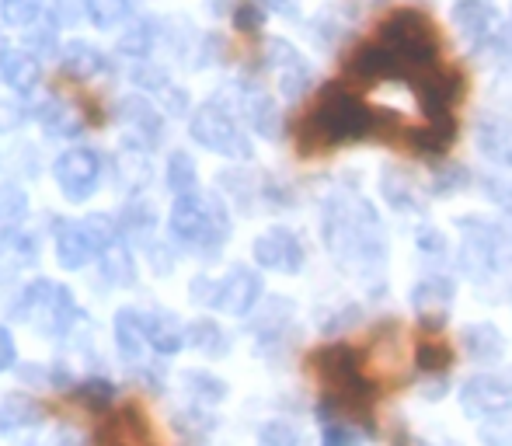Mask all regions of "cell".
I'll use <instances>...</instances> for the list:
<instances>
[{"mask_svg":"<svg viewBox=\"0 0 512 446\" xmlns=\"http://www.w3.org/2000/svg\"><path fill=\"white\" fill-rule=\"evenodd\" d=\"M464 349L478 363H499L506 356V338L495 325H467L464 328Z\"/></svg>","mask_w":512,"mask_h":446,"instance_id":"cell-20","label":"cell"},{"mask_svg":"<svg viewBox=\"0 0 512 446\" xmlns=\"http://www.w3.org/2000/svg\"><path fill=\"white\" fill-rule=\"evenodd\" d=\"M495 84H499V88H495V95H499L502 102H506L509 109H512V70H509V74H502V77H499V81H495Z\"/></svg>","mask_w":512,"mask_h":446,"instance_id":"cell-42","label":"cell"},{"mask_svg":"<svg viewBox=\"0 0 512 446\" xmlns=\"http://www.w3.org/2000/svg\"><path fill=\"white\" fill-rule=\"evenodd\" d=\"M32 244L21 234H7L0 241V272H21V265L32 262Z\"/></svg>","mask_w":512,"mask_h":446,"instance_id":"cell-25","label":"cell"},{"mask_svg":"<svg viewBox=\"0 0 512 446\" xmlns=\"http://www.w3.org/2000/svg\"><path fill=\"white\" fill-rule=\"evenodd\" d=\"M74 394H77V401H81V405L91 408V412H102L108 401L115 398V387L108 384V380H88V384H81Z\"/></svg>","mask_w":512,"mask_h":446,"instance_id":"cell-30","label":"cell"},{"mask_svg":"<svg viewBox=\"0 0 512 446\" xmlns=\"http://www.w3.org/2000/svg\"><path fill=\"white\" fill-rule=\"evenodd\" d=\"M304 244L293 230L286 227H272L265 230L262 237L255 241V262L262 269H272V272H300L304 269Z\"/></svg>","mask_w":512,"mask_h":446,"instance_id":"cell-9","label":"cell"},{"mask_svg":"<svg viewBox=\"0 0 512 446\" xmlns=\"http://www.w3.org/2000/svg\"><path fill=\"white\" fill-rule=\"evenodd\" d=\"M227 7V0H213V11H223Z\"/></svg>","mask_w":512,"mask_h":446,"instance_id":"cell-45","label":"cell"},{"mask_svg":"<svg viewBox=\"0 0 512 446\" xmlns=\"http://www.w3.org/2000/svg\"><path fill=\"white\" fill-rule=\"evenodd\" d=\"M485 440H488V443H502V446H509V443H512V419H509V415L495 419V426H488V429H485Z\"/></svg>","mask_w":512,"mask_h":446,"instance_id":"cell-39","label":"cell"},{"mask_svg":"<svg viewBox=\"0 0 512 446\" xmlns=\"http://www.w3.org/2000/svg\"><path fill=\"white\" fill-rule=\"evenodd\" d=\"M272 63H276V77H279V88H283V95L290 98V102H297L300 95L310 88V81H314V74H310L307 60L297 53V49L290 46V42H272Z\"/></svg>","mask_w":512,"mask_h":446,"instance_id":"cell-14","label":"cell"},{"mask_svg":"<svg viewBox=\"0 0 512 446\" xmlns=\"http://www.w3.org/2000/svg\"><path fill=\"white\" fill-rule=\"evenodd\" d=\"M244 115H248L251 129H255L258 136H265V140H276L279 129H283V115H279V105L272 102L269 95H251L248 102H244Z\"/></svg>","mask_w":512,"mask_h":446,"instance_id":"cell-21","label":"cell"},{"mask_svg":"<svg viewBox=\"0 0 512 446\" xmlns=\"http://www.w3.org/2000/svg\"><path fill=\"white\" fill-rule=\"evenodd\" d=\"M380 192H384V199L394 206V210H401V213L422 210V199H418L415 185H411L398 168H387L384 171V178H380Z\"/></svg>","mask_w":512,"mask_h":446,"instance_id":"cell-22","label":"cell"},{"mask_svg":"<svg viewBox=\"0 0 512 446\" xmlns=\"http://www.w3.org/2000/svg\"><path fill=\"white\" fill-rule=\"evenodd\" d=\"M102 272L105 279H112L115 286H129L136 279V265H133V255L122 248L119 241L108 244L105 248V262H102Z\"/></svg>","mask_w":512,"mask_h":446,"instance_id":"cell-23","label":"cell"},{"mask_svg":"<svg viewBox=\"0 0 512 446\" xmlns=\"http://www.w3.org/2000/svg\"><path fill=\"white\" fill-rule=\"evenodd\" d=\"M471 185V171L460 168V164H453V168H439L436 182H432V192L436 196H450V192H460Z\"/></svg>","mask_w":512,"mask_h":446,"instance_id":"cell-32","label":"cell"},{"mask_svg":"<svg viewBox=\"0 0 512 446\" xmlns=\"http://www.w3.org/2000/svg\"><path fill=\"white\" fill-rule=\"evenodd\" d=\"M453 136H457V119H453L450 112H446V115H432V119H425V126L405 129L408 147L415 150V154H429V157L443 154V150L453 143Z\"/></svg>","mask_w":512,"mask_h":446,"instance_id":"cell-16","label":"cell"},{"mask_svg":"<svg viewBox=\"0 0 512 446\" xmlns=\"http://www.w3.org/2000/svg\"><path fill=\"white\" fill-rule=\"evenodd\" d=\"M18 318L35 325L42 335H60L63 328L74 321V304H70V293L63 290V286L35 283V286H28L25 300H21Z\"/></svg>","mask_w":512,"mask_h":446,"instance_id":"cell-6","label":"cell"},{"mask_svg":"<svg viewBox=\"0 0 512 446\" xmlns=\"http://www.w3.org/2000/svg\"><path fill=\"white\" fill-rule=\"evenodd\" d=\"M398 136H405V126H401L398 115L387 109H370L352 84L335 81L317 95L314 109L300 122L297 150L304 157H314L331 147H342V143L398 140Z\"/></svg>","mask_w":512,"mask_h":446,"instance_id":"cell-1","label":"cell"},{"mask_svg":"<svg viewBox=\"0 0 512 446\" xmlns=\"http://www.w3.org/2000/svg\"><path fill=\"white\" fill-rule=\"evenodd\" d=\"M450 21L457 28V39L478 53H502V39H506V25H502V14L492 0H457L450 11Z\"/></svg>","mask_w":512,"mask_h":446,"instance_id":"cell-4","label":"cell"},{"mask_svg":"<svg viewBox=\"0 0 512 446\" xmlns=\"http://www.w3.org/2000/svg\"><path fill=\"white\" fill-rule=\"evenodd\" d=\"M42 122H46V129H53V133H74L77 129V115L56 102L42 109Z\"/></svg>","mask_w":512,"mask_h":446,"instance_id":"cell-35","label":"cell"},{"mask_svg":"<svg viewBox=\"0 0 512 446\" xmlns=\"http://www.w3.org/2000/svg\"><path fill=\"white\" fill-rule=\"evenodd\" d=\"M11 363H14V338L7 335L4 325H0V373L11 370Z\"/></svg>","mask_w":512,"mask_h":446,"instance_id":"cell-40","label":"cell"},{"mask_svg":"<svg viewBox=\"0 0 512 446\" xmlns=\"http://www.w3.org/2000/svg\"><path fill=\"white\" fill-rule=\"evenodd\" d=\"M21 122V112L14 109V105H4L0 102V133H4V129H14Z\"/></svg>","mask_w":512,"mask_h":446,"instance_id":"cell-41","label":"cell"},{"mask_svg":"<svg viewBox=\"0 0 512 446\" xmlns=\"http://www.w3.org/2000/svg\"><path fill=\"white\" fill-rule=\"evenodd\" d=\"M258 297H262V279H258V272L244 269V265H234V269L227 272V279L216 286L213 304L220 307V311L241 318V314H248L251 307L258 304Z\"/></svg>","mask_w":512,"mask_h":446,"instance_id":"cell-10","label":"cell"},{"mask_svg":"<svg viewBox=\"0 0 512 446\" xmlns=\"http://www.w3.org/2000/svg\"><path fill=\"white\" fill-rule=\"evenodd\" d=\"M84 11L98 28H112L129 18V0H84Z\"/></svg>","mask_w":512,"mask_h":446,"instance_id":"cell-27","label":"cell"},{"mask_svg":"<svg viewBox=\"0 0 512 446\" xmlns=\"http://www.w3.org/2000/svg\"><path fill=\"white\" fill-rule=\"evenodd\" d=\"M189 129L206 150H213V154L237 157V161L251 157V143L244 140V133L237 129V122L230 119L223 109H216V105H203V109L192 115Z\"/></svg>","mask_w":512,"mask_h":446,"instance_id":"cell-7","label":"cell"},{"mask_svg":"<svg viewBox=\"0 0 512 446\" xmlns=\"http://www.w3.org/2000/svg\"><path fill=\"white\" fill-rule=\"evenodd\" d=\"M460 408L471 419L495 422L512 412V377L509 373H474L460 387Z\"/></svg>","mask_w":512,"mask_h":446,"instance_id":"cell-5","label":"cell"},{"mask_svg":"<svg viewBox=\"0 0 512 446\" xmlns=\"http://www.w3.org/2000/svg\"><path fill=\"white\" fill-rule=\"evenodd\" d=\"M258 446H300V433L286 419H276L258 433Z\"/></svg>","mask_w":512,"mask_h":446,"instance_id":"cell-31","label":"cell"},{"mask_svg":"<svg viewBox=\"0 0 512 446\" xmlns=\"http://www.w3.org/2000/svg\"><path fill=\"white\" fill-rule=\"evenodd\" d=\"M53 178L63 189V196L81 203V199H88L91 192L98 189V182H102V157L88 147H74L63 157H56Z\"/></svg>","mask_w":512,"mask_h":446,"instance_id":"cell-8","label":"cell"},{"mask_svg":"<svg viewBox=\"0 0 512 446\" xmlns=\"http://www.w3.org/2000/svg\"><path fill=\"white\" fill-rule=\"evenodd\" d=\"M502 53H512V11H509V25H506V39H502Z\"/></svg>","mask_w":512,"mask_h":446,"instance_id":"cell-44","label":"cell"},{"mask_svg":"<svg viewBox=\"0 0 512 446\" xmlns=\"http://www.w3.org/2000/svg\"><path fill=\"white\" fill-rule=\"evenodd\" d=\"M321 443H324V446H359V433L352 429V422H345V419H328V422H324Z\"/></svg>","mask_w":512,"mask_h":446,"instance_id":"cell-34","label":"cell"},{"mask_svg":"<svg viewBox=\"0 0 512 446\" xmlns=\"http://www.w3.org/2000/svg\"><path fill=\"white\" fill-rule=\"evenodd\" d=\"M262 11H279V14H293V0H255Z\"/></svg>","mask_w":512,"mask_h":446,"instance_id":"cell-43","label":"cell"},{"mask_svg":"<svg viewBox=\"0 0 512 446\" xmlns=\"http://www.w3.org/2000/svg\"><path fill=\"white\" fill-rule=\"evenodd\" d=\"M102 67H105V60H102V53H98V49L84 46V42H77V46L67 49V70H70V74L91 77L95 70H102Z\"/></svg>","mask_w":512,"mask_h":446,"instance_id":"cell-29","label":"cell"},{"mask_svg":"<svg viewBox=\"0 0 512 446\" xmlns=\"http://www.w3.org/2000/svg\"><path fill=\"white\" fill-rule=\"evenodd\" d=\"M415 359L425 373H443L446 366L453 363V349H450V342H443V338H425V342H418Z\"/></svg>","mask_w":512,"mask_h":446,"instance_id":"cell-24","label":"cell"},{"mask_svg":"<svg viewBox=\"0 0 512 446\" xmlns=\"http://www.w3.org/2000/svg\"><path fill=\"white\" fill-rule=\"evenodd\" d=\"M418 251H422L425 258H432V262H443V258L450 255V241H446L443 230L422 227L418 230Z\"/></svg>","mask_w":512,"mask_h":446,"instance_id":"cell-33","label":"cell"},{"mask_svg":"<svg viewBox=\"0 0 512 446\" xmlns=\"http://www.w3.org/2000/svg\"><path fill=\"white\" fill-rule=\"evenodd\" d=\"M42 4L46 0H0V18L14 28H25L42 14Z\"/></svg>","mask_w":512,"mask_h":446,"instance_id":"cell-28","label":"cell"},{"mask_svg":"<svg viewBox=\"0 0 512 446\" xmlns=\"http://www.w3.org/2000/svg\"><path fill=\"white\" fill-rule=\"evenodd\" d=\"M98 446H154L150 443L147 415L136 405H122L115 415H108L105 426L98 429Z\"/></svg>","mask_w":512,"mask_h":446,"instance_id":"cell-12","label":"cell"},{"mask_svg":"<svg viewBox=\"0 0 512 446\" xmlns=\"http://www.w3.org/2000/svg\"><path fill=\"white\" fill-rule=\"evenodd\" d=\"M115 342H119V352L129 359V363H140L143 356V345L150 342L147 338V314L140 311H119L115 318Z\"/></svg>","mask_w":512,"mask_h":446,"instance_id":"cell-19","label":"cell"},{"mask_svg":"<svg viewBox=\"0 0 512 446\" xmlns=\"http://www.w3.org/2000/svg\"><path fill=\"white\" fill-rule=\"evenodd\" d=\"M324 244L363 279H380L387 262V234L377 210L363 196H338L324 210Z\"/></svg>","mask_w":512,"mask_h":446,"instance_id":"cell-2","label":"cell"},{"mask_svg":"<svg viewBox=\"0 0 512 446\" xmlns=\"http://www.w3.org/2000/svg\"><path fill=\"white\" fill-rule=\"evenodd\" d=\"M474 136H478V150L481 157H488L499 168H512V119L499 112H488L478 119L474 126Z\"/></svg>","mask_w":512,"mask_h":446,"instance_id":"cell-13","label":"cell"},{"mask_svg":"<svg viewBox=\"0 0 512 446\" xmlns=\"http://www.w3.org/2000/svg\"><path fill=\"white\" fill-rule=\"evenodd\" d=\"M453 297H457V283H453L450 276H425L422 283L411 290V307H415L425 325L439 328L446 321V314H450Z\"/></svg>","mask_w":512,"mask_h":446,"instance_id":"cell-11","label":"cell"},{"mask_svg":"<svg viewBox=\"0 0 512 446\" xmlns=\"http://www.w3.org/2000/svg\"><path fill=\"white\" fill-rule=\"evenodd\" d=\"M147 338L157 352L171 356V352H178L185 342H189V328H185L171 311H157V314H147Z\"/></svg>","mask_w":512,"mask_h":446,"instance_id":"cell-17","label":"cell"},{"mask_svg":"<svg viewBox=\"0 0 512 446\" xmlns=\"http://www.w3.org/2000/svg\"><path fill=\"white\" fill-rule=\"evenodd\" d=\"M220 328L213 325V321H196V325H189V342L199 345V349H216V342H220Z\"/></svg>","mask_w":512,"mask_h":446,"instance_id":"cell-36","label":"cell"},{"mask_svg":"<svg viewBox=\"0 0 512 446\" xmlns=\"http://www.w3.org/2000/svg\"><path fill=\"white\" fill-rule=\"evenodd\" d=\"M0 74H4V81L11 84L14 91L28 95V91H32L35 84H39L42 67H39V60H35L32 53H21V49H7V53L0 56Z\"/></svg>","mask_w":512,"mask_h":446,"instance_id":"cell-18","label":"cell"},{"mask_svg":"<svg viewBox=\"0 0 512 446\" xmlns=\"http://www.w3.org/2000/svg\"><path fill=\"white\" fill-rule=\"evenodd\" d=\"M234 21H237V28H241V32H258V28H262V21H265V11L255 4V0H244V4L237 7Z\"/></svg>","mask_w":512,"mask_h":446,"instance_id":"cell-37","label":"cell"},{"mask_svg":"<svg viewBox=\"0 0 512 446\" xmlns=\"http://www.w3.org/2000/svg\"><path fill=\"white\" fill-rule=\"evenodd\" d=\"M171 234L192 248H220L230 234L227 210L220 199H203L196 192L178 196L171 210Z\"/></svg>","mask_w":512,"mask_h":446,"instance_id":"cell-3","label":"cell"},{"mask_svg":"<svg viewBox=\"0 0 512 446\" xmlns=\"http://www.w3.org/2000/svg\"><path fill=\"white\" fill-rule=\"evenodd\" d=\"M481 185H485L488 199H492V203H499L502 210L512 217V182H509V178H485Z\"/></svg>","mask_w":512,"mask_h":446,"instance_id":"cell-38","label":"cell"},{"mask_svg":"<svg viewBox=\"0 0 512 446\" xmlns=\"http://www.w3.org/2000/svg\"><path fill=\"white\" fill-rule=\"evenodd\" d=\"M168 185L178 192V196L196 192V164H192V157L182 154V150L168 157Z\"/></svg>","mask_w":512,"mask_h":446,"instance_id":"cell-26","label":"cell"},{"mask_svg":"<svg viewBox=\"0 0 512 446\" xmlns=\"http://www.w3.org/2000/svg\"><path fill=\"white\" fill-rule=\"evenodd\" d=\"M98 251L102 248H98V241L91 237V230L84 223H63L56 230V255H60L63 269H84Z\"/></svg>","mask_w":512,"mask_h":446,"instance_id":"cell-15","label":"cell"}]
</instances>
